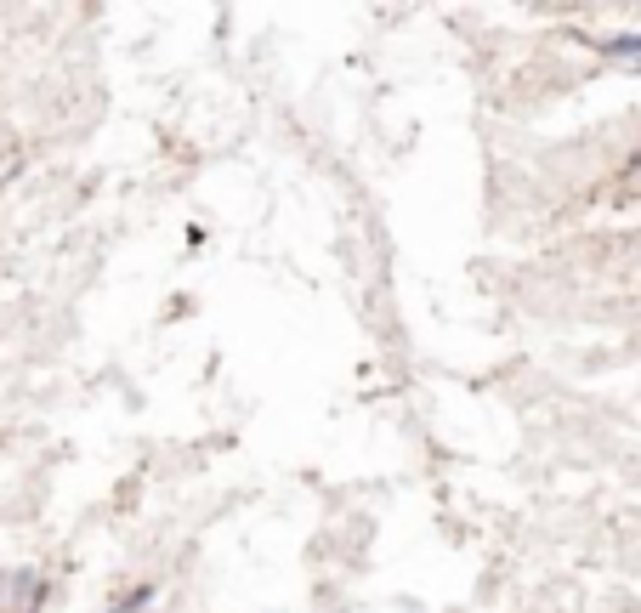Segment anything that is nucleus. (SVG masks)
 <instances>
[{"mask_svg":"<svg viewBox=\"0 0 641 613\" xmlns=\"http://www.w3.org/2000/svg\"><path fill=\"white\" fill-rule=\"evenodd\" d=\"M607 52H619V57H630V52H641V35H619V40H602Z\"/></svg>","mask_w":641,"mask_h":613,"instance_id":"obj_1","label":"nucleus"}]
</instances>
